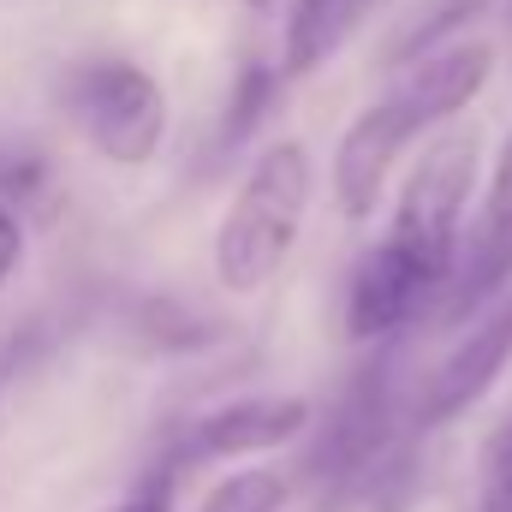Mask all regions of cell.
<instances>
[{
	"mask_svg": "<svg viewBox=\"0 0 512 512\" xmlns=\"http://www.w3.org/2000/svg\"><path fill=\"white\" fill-rule=\"evenodd\" d=\"M477 512H512V417L483 435V453H477Z\"/></svg>",
	"mask_w": 512,
	"mask_h": 512,
	"instance_id": "cell-15",
	"label": "cell"
},
{
	"mask_svg": "<svg viewBox=\"0 0 512 512\" xmlns=\"http://www.w3.org/2000/svg\"><path fill=\"white\" fill-rule=\"evenodd\" d=\"M18 262H24V221H18L12 203H0V292L18 274Z\"/></svg>",
	"mask_w": 512,
	"mask_h": 512,
	"instance_id": "cell-16",
	"label": "cell"
},
{
	"mask_svg": "<svg viewBox=\"0 0 512 512\" xmlns=\"http://www.w3.org/2000/svg\"><path fill=\"white\" fill-rule=\"evenodd\" d=\"M411 137H417V131L399 114L393 96L370 102V108L346 126L340 149H334V203H340L346 221L376 215V203H382V191H387V173H393V161H399V149H405Z\"/></svg>",
	"mask_w": 512,
	"mask_h": 512,
	"instance_id": "cell-9",
	"label": "cell"
},
{
	"mask_svg": "<svg viewBox=\"0 0 512 512\" xmlns=\"http://www.w3.org/2000/svg\"><path fill=\"white\" fill-rule=\"evenodd\" d=\"M507 358H512V286L495 298V310H483V316L459 334V346L423 376V387H417V423L435 429V423L465 417L489 387L501 382Z\"/></svg>",
	"mask_w": 512,
	"mask_h": 512,
	"instance_id": "cell-6",
	"label": "cell"
},
{
	"mask_svg": "<svg viewBox=\"0 0 512 512\" xmlns=\"http://www.w3.org/2000/svg\"><path fill=\"white\" fill-rule=\"evenodd\" d=\"M274 96H280V72L251 60V66L233 78V102H227V120H221V143H227V149H239V143L268 120Z\"/></svg>",
	"mask_w": 512,
	"mask_h": 512,
	"instance_id": "cell-12",
	"label": "cell"
},
{
	"mask_svg": "<svg viewBox=\"0 0 512 512\" xmlns=\"http://www.w3.org/2000/svg\"><path fill=\"white\" fill-rule=\"evenodd\" d=\"M447 292V274H435L417 251H405L399 239H382L376 251L358 256L352 280H346V334L352 340H387L405 322H417L423 310H435Z\"/></svg>",
	"mask_w": 512,
	"mask_h": 512,
	"instance_id": "cell-4",
	"label": "cell"
},
{
	"mask_svg": "<svg viewBox=\"0 0 512 512\" xmlns=\"http://www.w3.org/2000/svg\"><path fill=\"white\" fill-rule=\"evenodd\" d=\"M393 417H399V405H393V364H370V370H358L352 387L334 399V411H328V423H322V441L310 447V459H304V471L316 477V483H346V477H370L376 465H382L387 441H393Z\"/></svg>",
	"mask_w": 512,
	"mask_h": 512,
	"instance_id": "cell-5",
	"label": "cell"
},
{
	"mask_svg": "<svg viewBox=\"0 0 512 512\" xmlns=\"http://www.w3.org/2000/svg\"><path fill=\"white\" fill-rule=\"evenodd\" d=\"M310 191H316V167H310L304 143L280 137L251 161V173L215 233V274L227 292H262L274 280V268L298 245Z\"/></svg>",
	"mask_w": 512,
	"mask_h": 512,
	"instance_id": "cell-1",
	"label": "cell"
},
{
	"mask_svg": "<svg viewBox=\"0 0 512 512\" xmlns=\"http://www.w3.org/2000/svg\"><path fill=\"white\" fill-rule=\"evenodd\" d=\"M483 6H489V0H435V6H429V12H423V18L399 36V42H393V66H411V60L435 54V48H441L453 30H465Z\"/></svg>",
	"mask_w": 512,
	"mask_h": 512,
	"instance_id": "cell-13",
	"label": "cell"
},
{
	"mask_svg": "<svg viewBox=\"0 0 512 512\" xmlns=\"http://www.w3.org/2000/svg\"><path fill=\"white\" fill-rule=\"evenodd\" d=\"M114 512H167V483H155V489H137L131 501H120Z\"/></svg>",
	"mask_w": 512,
	"mask_h": 512,
	"instance_id": "cell-17",
	"label": "cell"
},
{
	"mask_svg": "<svg viewBox=\"0 0 512 512\" xmlns=\"http://www.w3.org/2000/svg\"><path fill=\"white\" fill-rule=\"evenodd\" d=\"M489 72H495L489 42H453V48H435V54L411 60V72L393 84V102L411 120V131H429L441 120H453L459 108H471L483 96Z\"/></svg>",
	"mask_w": 512,
	"mask_h": 512,
	"instance_id": "cell-10",
	"label": "cell"
},
{
	"mask_svg": "<svg viewBox=\"0 0 512 512\" xmlns=\"http://www.w3.org/2000/svg\"><path fill=\"white\" fill-rule=\"evenodd\" d=\"M310 423H316V405L304 393L227 399V405H215V411H203L191 423V435L179 441V459H256V453L304 441Z\"/></svg>",
	"mask_w": 512,
	"mask_h": 512,
	"instance_id": "cell-8",
	"label": "cell"
},
{
	"mask_svg": "<svg viewBox=\"0 0 512 512\" xmlns=\"http://www.w3.org/2000/svg\"><path fill=\"white\" fill-rule=\"evenodd\" d=\"M245 6H251V12H274V6H280V0H245Z\"/></svg>",
	"mask_w": 512,
	"mask_h": 512,
	"instance_id": "cell-18",
	"label": "cell"
},
{
	"mask_svg": "<svg viewBox=\"0 0 512 512\" xmlns=\"http://www.w3.org/2000/svg\"><path fill=\"white\" fill-rule=\"evenodd\" d=\"M286 477L280 471H233L209 489V501L197 512H280L286 507Z\"/></svg>",
	"mask_w": 512,
	"mask_h": 512,
	"instance_id": "cell-14",
	"label": "cell"
},
{
	"mask_svg": "<svg viewBox=\"0 0 512 512\" xmlns=\"http://www.w3.org/2000/svg\"><path fill=\"white\" fill-rule=\"evenodd\" d=\"M512 286V137L495 161V179L483 191V215L471 227V239H459L453 256V274H447V292H441V316L447 322H465L477 304L501 298Z\"/></svg>",
	"mask_w": 512,
	"mask_h": 512,
	"instance_id": "cell-7",
	"label": "cell"
},
{
	"mask_svg": "<svg viewBox=\"0 0 512 512\" xmlns=\"http://www.w3.org/2000/svg\"><path fill=\"white\" fill-rule=\"evenodd\" d=\"M370 6L376 0H298L292 18H286V42H280L286 78H310L316 66H328L358 36V24L370 18Z\"/></svg>",
	"mask_w": 512,
	"mask_h": 512,
	"instance_id": "cell-11",
	"label": "cell"
},
{
	"mask_svg": "<svg viewBox=\"0 0 512 512\" xmlns=\"http://www.w3.org/2000/svg\"><path fill=\"white\" fill-rule=\"evenodd\" d=\"M477 161H483L477 131H441V137L423 143V155L411 161V173L399 185L387 239L417 251L435 274H453L459 221H465V203H471V185H477Z\"/></svg>",
	"mask_w": 512,
	"mask_h": 512,
	"instance_id": "cell-2",
	"label": "cell"
},
{
	"mask_svg": "<svg viewBox=\"0 0 512 512\" xmlns=\"http://www.w3.org/2000/svg\"><path fill=\"white\" fill-rule=\"evenodd\" d=\"M66 102H72L84 137L96 143V155H108L114 167H143L161 149V137H167V96L131 60L78 66L66 78Z\"/></svg>",
	"mask_w": 512,
	"mask_h": 512,
	"instance_id": "cell-3",
	"label": "cell"
}]
</instances>
